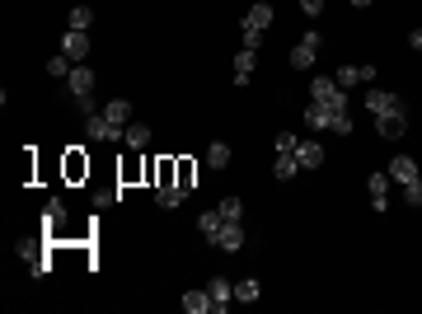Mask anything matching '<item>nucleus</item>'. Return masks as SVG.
I'll return each mask as SVG.
<instances>
[{
	"mask_svg": "<svg viewBox=\"0 0 422 314\" xmlns=\"http://www.w3.org/2000/svg\"><path fill=\"white\" fill-rule=\"evenodd\" d=\"M310 99L324 104L329 113H347V89H338V80H333V76H315V80H310Z\"/></svg>",
	"mask_w": 422,
	"mask_h": 314,
	"instance_id": "1",
	"label": "nucleus"
},
{
	"mask_svg": "<svg viewBox=\"0 0 422 314\" xmlns=\"http://www.w3.org/2000/svg\"><path fill=\"white\" fill-rule=\"evenodd\" d=\"M319 47H324V33H315V28H310V33H305V38L291 47V66H296V71H315Z\"/></svg>",
	"mask_w": 422,
	"mask_h": 314,
	"instance_id": "2",
	"label": "nucleus"
},
{
	"mask_svg": "<svg viewBox=\"0 0 422 314\" xmlns=\"http://www.w3.org/2000/svg\"><path fill=\"white\" fill-rule=\"evenodd\" d=\"M132 113H136V108L127 104V99H113V104H104V117H108V127L118 131V136H127V127H132Z\"/></svg>",
	"mask_w": 422,
	"mask_h": 314,
	"instance_id": "3",
	"label": "nucleus"
},
{
	"mask_svg": "<svg viewBox=\"0 0 422 314\" xmlns=\"http://www.w3.org/2000/svg\"><path fill=\"white\" fill-rule=\"evenodd\" d=\"M375 131H380V136H390V141H399V136L408 131V117H403V108H390V113H375Z\"/></svg>",
	"mask_w": 422,
	"mask_h": 314,
	"instance_id": "4",
	"label": "nucleus"
},
{
	"mask_svg": "<svg viewBox=\"0 0 422 314\" xmlns=\"http://www.w3.org/2000/svg\"><path fill=\"white\" fill-rule=\"evenodd\" d=\"M380 76L375 66H338L333 80H338V89H352V85H370V80Z\"/></svg>",
	"mask_w": 422,
	"mask_h": 314,
	"instance_id": "5",
	"label": "nucleus"
},
{
	"mask_svg": "<svg viewBox=\"0 0 422 314\" xmlns=\"http://www.w3.org/2000/svg\"><path fill=\"white\" fill-rule=\"evenodd\" d=\"M94 71H89V66H85V61H80L76 71H71V76H66V89H71V94H76V99H89V94H94Z\"/></svg>",
	"mask_w": 422,
	"mask_h": 314,
	"instance_id": "6",
	"label": "nucleus"
},
{
	"mask_svg": "<svg viewBox=\"0 0 422 314\" xmlns=\"http://www.w3.org/2000/svg\"><path fill=\"white\" fill-rule=\"evenodd\" d=\"M390 179H395L399 188H403V183H418V179H422V174H418V159H413V155H395V159H390Z\"/></svg>",
	"mask_w": 422,
	"mask_h": 314,
	"instance_id": "7",
	"label": "nucleus"
},
{
	"mask_svg": "<svg viewBox=\"0 0 422 314\" xmlns=\"http://www.w3.org/2000/svg\"><path fill=\"white\" fill-rule=\"evenodd\" d=\"M85 136H89V141H122V136H118V131L108 127L104 108H99V113H89V117H85Z\"/></svg>",
	"mask_w": 422,
	"mask_h": 314,
	"instance_id": "8",
	"label": "nucleus"
},
{
	"mask_svg": "<svg viewBox=\"0 0 422 314\" xmlns=\"http://www.w3.org/2000/svg\"><path fill=\"white\" fill-rule=\"evenodd\" d=\"M61 52L71 56V61H85V56H89V38H85V33H80V28H66V38H61Z\"/></svg>",
	"mask_w": 422,
	"mask_h": 314,
	"instance_id": "9",
	"label": "nucleus"
},
{
	"mask_svg": "<svg viewBox=\"0 0 422 314\" xmlns=\"http://www.w3.org/2000/svg\"><path fill=\"white\" fill-rule=\"evenodd\" d=\"M216 249L239 254V249H244V225H239V221H225V225H221V235H216Z\"/></svg>",
	"mask_w": 422,
	"mask_h": 314,
	"instance_id": "10",
	"label": "nucleus"
},
{
	"mask_svg": "<svg viewBox=\"0 0 422 314\" xmlns=\"http://www.w3.org/2000/svg\"><path fill=\"white\" fill-rule=\"evenodd\" d=\"M366 108L370 113H390V108H403V99H399L395 89H375V85H370L366 89Z\"/></svg>",
	"mask_w": 422,
	"mask_h": 314,
	"instance_id": "11",
	"label": "nucleus"
},
{
	"mask_svg": "<svg viewBox=\"0 0 422 314\" xmlns=\"http://www.w3.org/2000/svg\"><path fill=\"white\" fill-rule=\"evenodd\" d=\"M390 183H395L390 174H370V179H366V188H370V207H375V211L390 207Z\"/></svg>",
	"mask_w": 422,
	"mask_h": 314,
	"instance_id": "12",
	"label": "nucleus"
},
{
	"mask_svg": "<svg viewBox=\"0 0 422 314\" xmlns=\"http://www.w3.org/2000/svg\"><path fill=\"white\" fill-rule=\"evenodd\" d=\"M207 295H211V310H230V300H235V287H230L225 277H211V282H207Z\"/></svg>",
	"mask_w": 422,
	"mask_h": 314,
	"instance_id": "13",
	"label": "nucleus"
},
{
	"mask_svg": "<svg viewBox=\"0 0 422 314\" xmlns=\"http://www.w3.org/2000/svg\"><path fill=\"white\" fill-rule=\"evenodd\" d=\"M239 28H272V5H267V0H258V5H249V14H244V24Z\"/></svg>",
	"mask_w": 422,
	"mask_h": 314,
	"instance_id": "14",
	"label": "nucleus"
},
{
	"mask_svg": "<svg viewBox=\"0 0 422 314\" xmlns=\"http://www.w3.org/2000/svg\"><path fill=\"white\" fill-rule=\"evenodd\" d=\"M254 66H258V52L239 47L235 52V85H249V80H254Z\"/></svg>",
	"mask_w": 422,
	"mask_h": 314,
	"instance_id": "15",
	"label": "nucleus"
},
{
	"mask_svg": "<svg viewBox=\"0 0 422 314\" xmlns=\"http://www.w3.org/2000/svg\"><path fill=\"white\" fill-rule=\"evenodd\" d=\"M221 225H225V216H221V211H202V216H197V235L207 239V244H216Z\"/></svg>",
	"mask_w": 422,
	"mask_h": 314,
	"instance_id": "16",
	"label": "nucleus"
},
{
	"mask_svg": "<svg viewBox=\"0 0 422 314\" xmlns=\"http://www.w3.org/2000/svg\"><path fill=\"white\" fill-rule=\"evenodd\" d=\"M296 159H300V169H319V164H324V146H319V141H300V146H296Z\"/></svg>",
	"mask_w": 422,
	"mask_h": 314,
	"instance_id": "17",
	"label": "nucleus"
},
{
	"mask_svg": "<svg viewBox=\"0 0 422 314\" xmlns=\"http://www.w3.org/2000/svg\"><path fill=\"white\" fill-rule=\"evenodd\" d=\"M61 225H66V202H61V197H52V202H47V211H43V230H47V235H56Z\"/></svg>",
	"mask_w": 422,
	"mask_h": 314,
	"instance_id": "18",
	"label": "nucleus"
},
{
	"mask_svg": "<svg viewBox=\"0 0 422 314\" xmlns=\"http://www.w3.org/2000/svg\"><path fill=\"white\" fill-rule=\"evenodd\" d=\"M184 197H188V188H179V183H159V188H155V202H159L164 211H174Z\"/></svg>",
	"mask_w": 422,
	"mask_h": 314,
	"instance_id": "19",
	"label": "nucleus"
},
{
	"mask_svg": "<svg viewBox=\"0 0 422 314\" xmlns=\"http://www.w3.org/2000/svg\"><path fill=\"white\" fill-rule=\"evenodd\" d=\"M272 174L287 183V179H296V174H300V159H296V155H272Z\"/></svg>",
	"mask_w": 422,
	"mask_h": 314,
	"instance_id": "20",
	"label": "nucleus"
},
{
	"mask_svg": "<svg viewBox=\"0 0 422 314\" xmlns=\"http://www.w3.org/2000/svg\"><path fill=\"white\" fill-rule=\"evenodd\" d=\"M122 141H127V150H146V146H151V127H146V122H132Z\"/></svg>",
	"mask_w": 422,
	"mask_h": 314,
	"instance_id": "21",
	"label": "nucleus"
},
{
	"mask_svg": "<svg viewBox=\"0 0 422 314\" xmlns=\"http://www.w3.org/2000/svg\"><path fill=\"white\" fill-rule=\"evenodd\" d=\"M184 310H188V314H211V295H207V287H202V291H188V295H184Z\"/></svg>",
	"mask_w": 422,
	"mask_h": 314,
	"instance_id": "22",
	"label": "nucleus"
},
{
	"mask_svg": "<svg viewBox=\"0 0 422 314\" xmlns=\"http://www.w3.org/2000/svg\"><path fill=\"white\" fill-rule=\"evenodd\" d=\"M207 164L211 169H225V164H230V141H211L207 146Z\"/></svg>",
	"mask_w": 422,
	"mask_h": 314,
	"instance_id": "23",
	"label": "nucleus"
},
{
	"mask_svg": "<svg viewBox=\"0 0 422 314\" xmlns=\"http://www.w3.org/2000/svg\"><path fill=\"white\" fill-rule=\"evenodd\" d=\"M305 122H310V127H315V131H324V127H329V122H333V113H329V108H324V104H315V99H310V108H305Z\"/></svg>",
	"mask_w": 422,
	"mask_h": 314,
	"instance_id": "24",
	"label": "nucleus"
},
{
	"mask_svg": "<svg viewBox=\"0 0 422 314\" xmlns=\"http://www.w3.org/2000/svg\"><path fill=\"white\" fill-rule=\"evenodd\" d=\"M258 295H263V287H258V282L249 277V282H239V287H235V305H254Z\"/></svg>",
	"mask_w": 422,
	"mask_h": 314,
	"instance_id": "25",
	"label": "nucleus"
},
{
	"mask_svg": "<svg viewBox=\"0 0 422 314\" xmlns=\"http://www.w3.org/2000/svg\"><path fill=\"white\" fill-rule=\"evenodd\" d=\"M216 211H221L225 221H244V202H239L235 192H230V197H221V202H216Z\"/></svg>",
	"mask_w": 422,
	"mask_h": 314,
	"instance_id": "26",
	"label": "nucleus"
},
{
	"mask_svg": "<svg viewBox=\"0 0 422 314\" xmlns=\"http://www.w3.org/2000/svg\"><path fill=\"white\" fill-rule=\"evenodd\" d=\"M296 146H300V136H296V131H277V141H272V155H296Z\"/></svg>",
	"mask_w": 422,
	"mask_h": 314,
	"instance_id": "27",
	"label": "nucleus"
},
{
	"mask_svg": "<svg viewBox=\"0 0 422 314\" xmlns=\"http://www.w3.org/2000/svg\"><path fill=\"white\" fill-rule=\"evenodd\" d=\"M71 71H76V61H71V56H66V52H56L52 61H47V76H56V80H66V76H71Z\"/></svg>",
	"mask_w": 422,
	"mask_h": 314,
	"instance_id": "28",
	"label": "nucleus"
},
{
	"mask_svg": "<svg viewBox=\"0 0 422 314\" xmlns=\"http://www.w3.org/2000/svg\"><path fill=\"white\" fill-rule=\"evenodd\" d=\"M71 28L89 33V28H94V10H89V5H76V10H71Z\"/></svg>",
	"mask_w": 422,
	"mask_h": 314,
	"instance_id": "29",
	"label": "nucleus"
},
{
	"mask_svg": "<svg viewBox=\"0 0 422 314\" xmlns=\"http://www.w3.org/2000/svg\"><path fill=\"white\" fill-rule=\"evenodd\" d=\"M239 43H244L249 52H258V47H263V28H239Z\"/></svg>",
	"mask_w": 422,
	"mask_h": 314,
	"instance_id": "30",
	"label": "nucleus"
},
{
	"mask_svg": "<svg viewBox=\"0 0 422 314\" xmlns=\"http://www.w3.org/2000/svg\"><path fill=\"white\" fill-rule=\"evenodd\" d=\"M329 131H338V136H352V113H333Z\"/></svg>",
	"mask_w": 422,
	"mask_h": 314,
	"instance_id": "31",
	"label": "nucleus"
},
{
	"mask_svg": "<svg viewBox=\"0 0 422 314\" xmlns=\"http://www.w3.org/2000/svg\"><path fill=\"white\" fill-rule=\"evenodd\" d=\"M403 202H408V207H422V179L418 183H403Z\"/></svg>",
	"mask_w": 422,
	"mask_h": 314,
	"instance_id": "32",
	"label": "nucleus"
},
{
	"mask_svg": "<svg viewBox=\"0 0 422 314\" xmlns=\"http://www.w3.org/2000/svg\"><path fill=\"white\" fill-rule=\"evenodd\" d=\"M179 188H188V192H192V164H179Z\"/></svg>",
	"mask_w": 422,
	"mask_h": 314,
	"instance_id": "33",
	"label": "nucleus"
},
{
	"mask_svg": "<svg viewBox=\"0 0 422 314\" xmlns=\"http://www.w3.org/2000/svg\"><path fill=\"white\" fill-rule=\"evenodd\" d=\"M300 10H305V14H310V19H315L319 10H324V0H300Z\"/></svg>",
	"mask_w": 422,
	"mask_h": 314,
	"instance_id": "34",
	"label": "nucleus"
},
{
	"mask_svg": "<svg viewBox=\"0 0 422 314\" xmlns=\"http://www.w3.org/2000/svg\"><path fill=\"white\" fill-rule=\"evenodd\" d=\"M408 47H413V52H422V28H413V33H408Z\"/></svg>",
	"mask_w": 422,
	"mask_h": 314,
	"instance_id": "35",
	"label": "nucleus"
},
{
	"mask_svg": "<svg viewBox=\"0 0 422 314\" xmlns=\"http://www.w3.org/2000/svg\"><path fill=\"white\" fill-rule=\"evenodd\" d=\"M352 5H357V10H366V5H375V0H352Z\"/></svg>",
	"mask_w": 422,
	"mask_h": 314,
	"instance_id": "36",
	"label": "nucleus"
}]
</instances>
